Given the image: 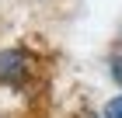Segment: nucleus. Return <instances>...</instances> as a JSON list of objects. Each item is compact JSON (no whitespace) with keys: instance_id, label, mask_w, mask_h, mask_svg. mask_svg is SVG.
Instances as JSON below:
<instances>
[{"instance_id":"nucleus-1","label":"nucleus","mask_w":122,"mask_h":118,"mask_svg":"<svg viewBox=\"0 0 122 118\" xmlns=\"http://www.w3.org/2000/svg\"><path fill=\"white\" fill-rule=\"evenodd\" d=\"M35 76V56L25 45H4L0 49V87L25 90Z\"/></svg>"},{"instance_id":"nucleus-3","label":"nucleus","mask_w":122,"mask_h":118,"mask_svg":"<svg viewBox=\"0 0 122 118\" xmlns=\"http://www.w3.org/2000/svg\"><path fill=\"white\" fill-rule=\"evenodd\" d=\"M108 76H112V80L122 87V56H119V52L108 56Z\"/></svg>"},{"instance_id":"nucleus-2","label":"nucleus","mask_w":122,"mask_h":118,"mask_svg":"<svg viewBox=\"0 0 122 118\" xmlns=\"http://www.w3.org/2000/svg\"><path fill=\"white\" fill-rule=\"evenodd\" d=\"M101 118H122V94H115V97H108V101H105Z\"/></svg>"}]
</instances>
